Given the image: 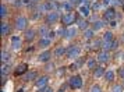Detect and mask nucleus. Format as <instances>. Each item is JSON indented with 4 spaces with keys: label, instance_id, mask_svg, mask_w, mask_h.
<instances>
[{
    "label": "nucleus",
    "instance_id": "obj_28",
    "mask_svg": "<svg viewBox=\"0 0 124 92\" xmlns=\"http://www.w3.org/2000/svg\"><path fill=\"white\" fill-rule=\"evenodd\" d=\"M114 38H113V34L112 32H105L103 34V38H102V40H107V42H110V40H113Z\"/></svg>",
    "mask_w": 124,
    "mask_h": 92
},
{
    "label": "nucleus",
    "instance_id": "obj_26",
    "mask_svg": "<svg viewBox=\"0 0 124 92\" xmlns=\"http://www.w3.org/2000/svg\"><path fill=\"white\" fill-rule=\"evenodd\" d=\"M7 14H8L7 6H6V4H1V7H0V17H1V18H6Z\"/></svg>",
    "mask_w": 124,
    "mask_h": 92
},
{
    "label": "nucleus",
    "instance_id": "obj_36",
    "mask_svg": "<svg viewBox=\"0 0 124 92\" xmlns=\"http://www.w3.org/2000/svg\"><path fill=\"white\" fill-rule=\"evenodd\" d=\"M45 70H47V71H53L54 70V64L53 63H49V64H46V67H45Z\"/></svg>",
    "mask_w": 124,
    "mask_h": 92
},
{
    "label": "nucleus",
    "instance_id": "obj_39",
    "mask_svg": "<svg viewBox=\"0 0 124 92\" xmlns=\"http://www.w3.org/2000/svg\"><path fill=\"white\" fill-rule=\"evenodd\" d=\"M118 75H120L121 78H124V67H120V69H118Z\"/></svg>",
    "mask_w": 124,
    "mask_h": 92
},
{
    "label": "nucleus",
    "instance_id": "obj_4",
    "mask_svg": "<svg viewBox=\"0 0 124 92\" xmlns=\"http://www.w3.org/2000/svg\"><path fill=\"white\" fill-rule=\"evenodd\" d=\"M27 25H28V18L27 17H18L16 20V28L18 31H27Z\"/></svg>",
    "mask_w": 124,
    "mask_h": 92
},
{
    "label": "nucleus",
    "instance_id": "obj_38",
    "mask_svg": "<svg viewBox=\"0 0 124 92\" xmlns=\"http://www.w3.org/2000/svg\"><path fill=\"white\" fill-rule=\"evenodd\" d=\"M101 3H93V4H92V8H93V10H99V8H101Z\"/></svg>",
    "mask_w": 124,
    "mask_h": 92
},
{
    "label": "nucleus",
    "instance_id": "obj_1",
    "mask_svg": "<svg viewBox=\"0 0 124 92\" xmlns=\"http://www.w3.org/2000/svg\"><path fill=\"white\" fill-rule=\"evenodd\" d=\"M79 53H81V49H79V46L77 45H70L67 47V59H78Z\"/></svg>",
    "mask_w": 124,
    "mask_h": 92
},
{
    "label": "nucleus",
    "instance_id": "obj_40",
    "mask_svg": "<svg viewBox=\"0 0 124 92\" xmlns=\"http://www.w3.org/2000/svg\"><path fill=\"white\" fill-rule=\"evenodd\" d=\"M7 81V75H1V85L4 86V84H6Z\"/></svg>",
    "mask_w": 124,
    "mask_h": 92
},
{
    "label": "nucleus",
    "instance_id": "obj_8",
    "mask_svg": "<svg viewBox=\"0 0 124 92\" xmlns=\"http://www.w3.org/2000/svg\"><path fill=\"white\" fill-rule=\"evenodd\" d=\"M27 70H28V64H25V63L18 64L17 67L14 69V75H16V77H18V75H23V74H25V73H27Z\"/></svg>",
    "mask_w": 124,
    "mask_h": 92
},
{
    "label": "nucleus",
    "instance_id": "obj_18",
    "mask_svg": "<svg viewBox=\"0 0 124 92\" xmlns=\"http://www.w3.org/2000/svg\"><path fill=\"white\" fill-rule=\"evenodd\" d=\"M106 23H107V21H105V20H103V21H95L92 29H93V31H99V29H102L105 25H106Z\"/></svg>",
    "mask_w": 124,
    "mask_h": 92
},
{
    "label": "nucleus",
    "instance_id": "obj_42",
    "mask_svg": "<svg viewBox=\"0 0 124 92\" xmlns=\"http://www.w3.org/2000/svg\"><path fill=\"white\" fill-rule=\"evenodd\" d=\"M64 8H66V10H71V8H73V6H71L70 3H66V4H64Z\"/></svg>",
    "mask_w": 124,
    "mask_h": 92
},
{
    "label": "nucleus",
    "instance_id": "obj_29",
    "mask_svg": "<svg viewBox=\"0 0 124 92\" xmlns=\"http://www.w3.org/2000/svg\"><path fill=\"white\" fill-rule=\"evenodd\" d=\"M8 59H10V54H8L6 50H3V52H1V63L4 64L7 60H8Z\"/></svg>",
    "mask_w": 124,
    "mask_h": 92
},
{
    "label": "nucleus",
    "instance_id": "obj_21",
    "mask_svg": "<svg viewBox=\"0 0 124 92\" xmlns=\"http://www.w3.org/2000/svg\"><path fill=\"white\" fill-rule=\"evenodd\" d=\"M49 28L47 27H40L39 28V35H40V38H47V35H49Z\"/></svg>",
    "mask_w": 124,
    "mask_h": 92
},
{
    "label": "nucleus",
    "instance_id": "obj_24",
    "mask_svg": "<svg viewBox=\"0 0 124 92\" xmlns=\"http://www.w3.org/2000/svg\"><path fill=\"white\" fill-rule=\"evenodd\" d=\"M102 42L103 40H101V39H93L92 43H91V47L92 49H99V47H102Z\"/></svg>",
    "mask_w": 124,
    "mask_h": 92
},
{
    "label": "nucleus",
    "instance_id": "obj_7",
    "mask_svg": "<svg viewBox=\"0 0 124 92\" xmlns=\"http://www.w3.org/2000/svg\"><path fill=\"white\" fill-rule=\"evenodd\" d=\"M96 60H98L99 63H107V61L110 60V54H109V52H106V50H102V52L98 53Z\"/></svg>",
    "mask_w": 124,
    "mask_h": 92
},
{
    "label": "nucleus",
    "instance_id": "obj_37",
    "mask_svg": "<svg viewBox=\"0 0 124 92\" xmlns=\"http://www.w3.org/2000/svg\"><path fill=\"white\" fill-rule=\"evenodd\" d=\"M68 3H70L73 7H75V6H78L79 4V0H68Z\"/></svg>",
    "mask_w": 124,
    "mask_h": 92
},
{
    "label": "nucleus",
    "instance_id": "obj_25",
    "mask_svg": "<svg viewBox=\"0 0 124 92\" xmlns=\"http://www.w3.org/2000/svg\"><path fill=\"white\" fill-rule=\"evenodd\" d=\"M102 49H103V50H106V52L112 50V40H110V42L103 40V42H102Z\"/></svg>",
    "mask_w": 124,
    "mask_h": 92
},
{
    "label": "nucleus",
    "instance_id": "obj_14",
    "mask_svg": "<svg viewBox=\"0 0 124 92\" xmlns=\"http://www.w3.org/2000/svg\"><path fill=\"white\" fill-rule=\"evenodd\" d=\"M52 45V39H49V38H40L39 42H38V46H40V47H43V49H46L47 46Z\"/></svg>",
    "mask_w": 124,
    "mask_h": 92
},
{
    "label": "nucleus",
    "instance_id": "obj_53",
    "mask_svg": "<svg viewBox=\"0 0 124 92\" xmlns=\"http://www.w3.org/2000/svg\"><path fill=\"white\" fill-rule=\"evenodd\" d=\"M49 1H52V0H49Z\"/></svg>",
    "mask_w": 124,
    "mask_h": 92
},
{
    "label": "nucleus",
    "instance_id": "obj_16",
    "mask_svg": "<svg viewBox=\"0 0 124 92\" xmlns=\"http://www.w3.org/2000/svg\"><path fill=\"white\" fill-rule=\"evenodd\" d=\"M105 73H106V71H105L103 67H101V66H99V67H95V70H93V77H95V78H101L102 75H105Z\"/></svg>",
    "mask_w": 124,
    "mask_h": 92
},
{
    "label": "nucleus",
    "instance_id": "obj_32",
    "mask_svg": "<svg viewBox=\"0 0 124 92\" xmlns=\"http://www.w3.org/2000/svg\"><path fill=\"white\" fill-rule=\"evenodd\" d=\"M66 32H67V29L66 28H60L59 29V31H57V35H59V36H64V38H66Z\"/></svg>",
    "mask_w": 124,
    "mask_h": 92
},
{
    "label": "nucleus",
    "instance_id": "obj_47",
    "mask_svg": "<svg viewBox=\"0 0 124 92\" xmlns=\"http://www.w3.org/2000/svg\"><path fill=\"white\" fill-rule=\"evenodd\" d=\"M23 1V4H29V0H21Z\"/></svg>",
    "mask_w": 124,
    "mask_h": 92
},
{
    "label": "nucleus",
    "instance_id": "obj_19",
    "mask_svg": "<svg viewBox=\"0 0 124 92\" xmlns=\"http://www.w3.org/2000/svg\"><path fill=\"white\" fill-rule=\"evenodd\" d=\"M105 78H106L107 82H113V81H114V71L107 70L106 73H105Z\"/></svg>",
    "mask_w": 124,
    "mask_h": 92
},
{
    "label": "nucleus",
    "instance_id": "obj_6",
    "mask_svg": "<svg viewBox=\"0 0 124 92\" xmlns=\"http://www.w3.org/2000/svg\"><path fill=\"white\" fill-rule=\"evenodd\" d=\"M117 17V14H116V10L114 8H107L105 14H103V18H105V21H114V18Z\"/></svg>",
    "mask_w": 124,
    "mask_h": 92
},
{
    "label": "nucleus",
    "instance_id": "obj_45",
    "mask_svg": "<svg viewBox=\"0 0 124 92\" xmlns=\"http://www.w3.org/2000/svg\"><path fill=\"white\" fill-rule=\"evenodd\" d=\"M57 74H59V75L64 74V67H62V70H59V71H57Z\"/></svg>",
    "mask_w": 124,
    "mask_h": 92
},
{
    "label": "nucleus",
    "instance_id": "obj_3",
    "mask_svg": "<svg viewBox=\"0 0 124 92\" xmlns=\"http://www.w3.org/2000/svg\"><path fill=\"white\" fill-rule=\"evenodd\" d=\"M74 21H77L75 13H67V14H64L62 17V23L64 24V25H67V27H70L71 24H74Z\"/></svg>",
    "mask_w": 124,
    "mask_h": 92
},
{
    "label": "nucleus",
    "instance_id": "obj_49",
    "mask_svg": "<svg viewBox=\"0 0 124 92\" xmlns=\"http://www.w3.org/2000/svg\"><path fill=\"white\" fill-rule=\"evenodd\" d=\"M17 92H24V89L23 88H20V89H17Z\"/></svg>",
    "mask_w": 124,
    "mask_h": 92
},
{
    "label": "nucleus",
    "instance_id": "obj_9",
    "mask_svg": "<svg viewBox=\"0 0 124 92\" xmlns=\"http://www.w3.org/2000/svg\"><path fill=\"white\" fill-rule=\"evenodd\" d=\"M47 82H49V78L46 75H42V77H38L35 80V85L38 88H43V86H47Z\"/></svg>",
    "mask_w": 124,
    "mask_h": 92
},
{
    "label": "nucleus",
    "instance_id": "obj_23",
    "mask_svg": "<svg viewBox=\"0 0 124 92\" xmlns=\"http://www.w3.org/2000/svg\"><path fill=\"white\" fill-rule=\"evenodd\" d=\"M79 13H81V15H82V17H88V15L91 14L89 7H88V6H82L81 8H79Z\"/></svg>",
    "mask_w": 124,
    "mask_h": 92
},
{
    "label": "nucleus",
    "instance_id": "obj_5",
    "mask_svg": "<svg viewBox=\"0 0 124 92\" xmlns=\"http://www.w3.org/2000/svg\"><path fill=\"white\" fill-rule=\"evenodd\" d=\"M59 20H60V15H59V13L56 10L54 11H49L46 14V24H56Z\"/></svg>",
    "mask_w": 124,
    "mask_h": 92
},
{
    "label": "nucleus",
    "instance_id": "obj_27",
    "mask_svg": "<svg viewBox=\"0 0 124 92\" xmlns=\"http://www.w3.org/2000/svg\"><path fill=\"white\" fill-rule=\"evenodd\" d=\"M78 24H79V28L82 29V31L88 29V25H89V23H88V21H85V20H79Z\"/></svg>",
    "mask_w": 124,
    "mask_h": 92
},
{
    "label": "nucleus",
    "instance_id": "obj_46",
    "mask_svg": "<svg viewBox=\"0 0 124 92\" xmlns=\"http://www.w3.org/2000/svg\"><path fill=\"white\" fill-rule=\"evenodd\" d=\"M45 92H53V89H52L50 86H47V88H46V91Z\"/></svg>",
    "mask_w": 124,
    "mask_h": 92
},
{
    "label": "nucleus",
    "instance_id": "obj_50",
    "mask_svg": "<svg viewBox=\"0 0 124 92\" xmlns=\"http://www.w3.org/2000/svg\"><path fill=\"white\" fill-rule=\"evenodd\" d=\"M31 1H39V0H31Z\"/></svg>",
    "mask_w": 124,
    "mask_h": 92
},
{
    "label": "nucleus",
    "instance_id": "obj_22",
    "mask_svg": "<svg viewBox=\"0 0 124 92\" xmlns=\"http://www.w3.org/2000/svg\"><path fill=\"white\" fill-rule=\"evenodd\" d=\"M93 35H95V31H93V29H85L84 31V38L85 39H92V38H93Z\"/></svg>",
    "mask_w": 124,
    "mask_h": 92
},
{
    "label": "nucleus",
    "instance_id": "obj_52",
    "mask_svg": "<svg viewBox=\"0 0 124 92\" xmlns=\"http://www.w3.org/2000/svg\"><path fill=\"white\" fill-rule=\"evenodd\" d=\"M123 8H124V4H123Z\"/></svg>",
    "mask_w": 124,
    "mask_h": 92
},
{
    "label": "nucleus",
    "instance_id": "obj_35",
    "mask_svg": "<svg viewBox=\"0 0 124 92\" xmlns=\"http://www.w3.org/2000/svg\"><path fill=\"white\" fill-rule=\"evenodd\" d=\"M117 46H118V40H117V39H113V40H112V50L117 49Z\"/></svg>",
    "mask_w": 124,
    "mask_h": 92
},
{
    "label": "nucleus",
    "instance_id": "obj_17",
    "mask_svg": "<svg viewBox=\"0 0 124 92\" xmlns=\"http://www.w3.org/2000/svg\"><path fill=\"white\" fill-rule=\"evenodd\" d=\"M77 35V28H74V27H68L67 28V32H66V38L67 39H71Z\"/></svg>",
    "mask_w": 124,
    "mask_h": 92
},
{
    "label": "nucleus",
    "instance_id": "obj_44",
    "mask_svg": "<svg viewBox=\"0 0 124 92\" xmlns=\"http://www.w3.org/2000/svg\"><path fill=\"white\" fill-rule=\"evenodd\" d=\"M57 92H66V85H63V86H60V89Z\"/></svg>",
    "mask_w": 124,
    "mask_h": 92
},
{
    "label": "nucleus",
    "instance_id": "obj_10",
    "mask_svg": "<svg viewBox=\"0 0 124 92\" xmlns=\"http://www.w3.org/2000/svg\"><path fill=\"white\" fill-rule=\"evenodd\" d=\"M50 57H52V52L50 50H45V52H42L39 56H38V60L42 61V63H47V61L50 60Z\"/></svg>",
    "mask_w": 124,
    "mask_h": 92
},
{
    "label": "nucleus",
    "instance_id": "obj_31",
    "mask_svg": "<svg viewBox=\"0 0 124 92\" xmlns=\"http://www.w3.org/2000/svg\"><path fill=\"white\" fill-rule=\"evenodd\" d=\"M88 67H89V69H95V66H96V60L95 59H91V60H88Z\"/></svg>",
    "mask_w": 124,
    "mask_h": 92
},
{
    "label": "nucleus",
    "instance_id": "obj_30",
    "mask_svg": "<svg viewBox=\"0 0 124 92\" xmlns=\"http://www.w3.org/2000/svg\"><path fill=\"white\" fill-rule=\"evenodd\" d=\"M8 71H10V67L6 66V64H3V66H1V75H7Z\"/></svg>",
    "mask_w": 124,
    "mask_h": 92
},
{
    "label": "nucleus",
    "instance_id": "obj_34",
    "mask_svg": "<svg viewBox=\"0 0 124 92\" xmlns=\"http://www.w3.org/2000/svg\"><path fill=\"white\" fill-rule=\"evenodd\" d=\"M91 92H102V89H101L99 85H93L92 88H91Z\"/></svg>",
    "mask_w": 124,
    "mask_h": 92
},
{
    "label": "nucleus",
    "instance_id": "obj_12",
    "mask_svg": "<svg viewBox=\"0 0 124 92\" xmlns=\"http://www.w3.org/2000/svg\"><path fill=\"white\" fill-rule=\"evenodd\" d=\"M8 32H10V25H8L7 23L0 24V34H1V36H7Z\"/></svg>",
    "mask_w": 124,
    "mask_h": 92
},
{
    "label": "nucleus",
    "instance_id": "obj_11",
    "mask_svg": "<svg viewBox=\"0 0 124 92\" xmlns=\"http://www.w3.org/2000/svg\"><path fill=\"white\" fill-rule=\"evenodd\" d=\"M21 45H23V40L21 38H18V36H13L11 38V47L14 50H18V49H21Z\"/></svg>",
    "mask_w": 124,
    "mask_h": 92
},
{
    "label": "nucleus",
    "instance_id": "obj_43",
    "mask_svg": "<svg viewBox=\"0 0 124 92\" xmlns=\"http://www.w3.org/2000/svg\"><path fill=\"white\" fill-rule=\"evenodd\" d=\"M102 3H103V4H105V6H107V4H110V3H112V0H103V1H102Z\"/></svg>",
    "mask_w": 124,
    "mask_h": 92
},
{
    "label": "nucleus",
    "instance_id": "obj_15",
    "mask_svg": "<svg viewBox=\"0 0 124 92\" xmlns=\"http://www.w3.org/2000/svg\"><path fill=\"white\" fill-rule=\"evenodd\" d=\"M24 38H25V40H28V42L34 40L35 31H34V29H27V31H25V34H24Z\"/></svg>",
    "mask_w": 124,
    "mask_h": 92
},
{
    "label": "nucleus",
    "instance_id": "obj_51",
    "mask_svg": "<svg viewBox=\"0 0 124 92\" xmlns=\"http://www.w3.org/2000/svg\"><path fill=\"white\" fill-rule=\"evenodd\" d=\"M123 80H124V78H123ZM123 85H124V81H123Z\"/></svg>",
    "mask_w": 124,
    "mask_h": 92
},
{
    "label": "nucleus",
    "instance_id": "obj_33",
    "mask_svg": "<svg viewBox=\"0 0 124 92\" xmlns=\"http://www.w3.org/2000/svg\"><path fill=\"white\" fill-rule=\"evenodd\" d=\"M112 92H123V86L121 85H114L113 86Z\"/></svg>",
    "mask_w": 124,
    "mask_h": 92
},
{
    "label": "nucleus",
    "instance_id": "obj_48",
    "mask_svg": "<svg viewBox=\"0 0 124 92\" xmlns=\"http://www.w3.org/2000/svg\"><path fill=\"white\" fill-rule=\"evenodd\" d=\"M110 25L112 27H116V21H110Z\"/></svg>",
    "mask_w": 124,
    "mask_h": 92
},
{
    "label": "nucleus",
    "instance_id": "obj_2",
    "mask_svg": "<svg viewBox=\"0 0 124 92\" xmlns=\"http://www.w3.org/2000/svg\"><path fill=\"white\" fill-rule=\"evenodd\" d=\"M68 85H70V88H73V89H79L82 86V78L79 75H73L68 80Z\"/></svg>",
    "mask_w": 124,
    "mask_h": 92
},
{
    "label": "nucleus",
    "instance_id": "obj_20",
    "mask_svg": "<svg viewBox=\"0 0 124 92\" xmlns=\"http://www.w3.org/2000/svg\"><path fill=\"white\" fill-rule=\"evenodd\" d=\"M36 78H38V77H36V73H35V71H29V73L25 74L24 81H32V80H36Z\"/></svg>",
    "mask_w": 124,
    "mask_h": 92
},
{
    "label": "nucleus",
    "instance_id": "obj_41",
    "mask_svg": "<svg viewBox=\"0 0 124 92\" xmlns=\"http://www.w3.org/2000/svg\"><path fill=\"white\" fill-rule=\"evenodd\" d=\"M54 35H56V32L50 31V32H49V35H47V38H49V39H53V38H54Z\"/></svg>",
    "mask_w": 124,
    "mask_h": 92
},
{
    "label": "nucleus",
    "instance_id": "obj_13",
    "mask_svg": "<svg viewBox=\"0 0 124 92\" xmlns=\"http://www.w3.org/2000/svg\"><path fill=\"white\" fill-rule=\"evenodd\" d=\"M66 54H67V47H64V46H59L56 50H54V56L56 57H63Z\"/></svg>",
    "mask_w": 124,
    "mask_h": 92
}]
</instances>
